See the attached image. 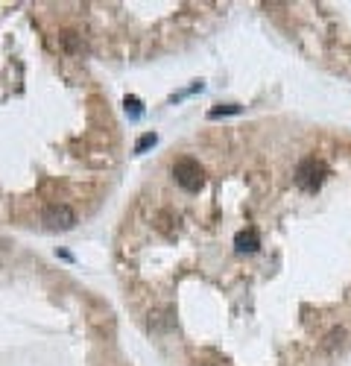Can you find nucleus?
<instances>
[{
    "instance_id": "1",
    "label": "nucleus",
    "mask_w": 351,
    "mask_h": 366,
    "mask_svg": "<svg viewBox=\"0 0 351 366\" xmlns=\"http://www.w3.org/2000/svg\"><path fill=\"white\" fill-rule=\"evenodd\" d=\"M325 179H328V164L322 161V159H302L299 167H296V185L307 193H316L322 185H325Z\"/></svg>"
},
{
    "instance_id": "6",
    "label": "nucleus",
    "mask_w": 351,
    "mask_h": 366,
    "mask_svg": "<svg viewBox=\"0 0 351 366\" xmlns=\"http://www.w3.org/2000/svg\"><path fill=\"white\" fill-rule=\"evenodd\" d=\"M123 106H126V115H129L132 120H138L140 115H144V109H140V100H138V97H126Z\"/></svg>"
},
{
    "instance_id": "2",
    "label": "nucleus",
    "mask_w": 351,
    "mask_h": 366,
    "mask_svg": "<svg viewBox=\"0 0 351 366\" xmlns=\"http://www.w3.org/2000/svg\"><path fill=\"white\" fill-rule=\"evenodd\" d=\"M173 176H176V185L188 193H196L205 188V170L199 167V161H193V159H179L173 164Z\"/></svg>"
},
{
    "instance_id": "4",
    "label": "nucleus",
    "mask_w": 351,
    "mask_h": 366,
    "mask_svg": "<svg viewBox=\"0 0 351 366\" xmlns=\"http://www.w3.org/2000/svg\"><path fill=\"white\" fill-rule=\"evenodd\" d=\"M258 246H261L258 229H243V232L234 234V249L237 252H258Z\"/></svg>"
},
{
    "instance_id": "3",
    "label": "nucleus",
    "mask_w": 351,
    "mask_h": 366,
    "mask_svg": "<svg viewBox=\"0 0 351 366\" xmlns=\"http://www.w3.org/2000/svg\"><path fill=\"white\" fill-rule=\"evenodd\" d=\"M41 220L47 223V229H74L76 226V214L70 211L67 205H62V202H53V205H47L44 211H41Z\"/></svg>"
},
{
    "instance_id": "5",
    "label": "nucleus",
    "mask_w": 351,
    "mask_h": 366,
    "mask_svg": "<svg viewBox=\"0 0 351 366\" xmlns=\"http://www.w3.org/2000/svg\"><path fill=\"white\" fill-rule=\"evenodd\" d=\"M156 144H158V135H156V132H147V135H140V138H138V144H135V152L140 156V152H147L149 147H156Z\"/></svg>"
},
{
    "instance_id": "7",
    "label": "nucleus",
    "mask_w": 351,
    "mask_h": 366,
    "mask_svg": "<svg viewBox=\"0 0 351 366\" xmlns=\"http://www.w3.org/2000/svg\"><path fill=\"white\" fill-rule=\"evenodd\" d=\"M222 115H240V106L229 103V106H217V109H211V111H208V118H211V120H217V118H222Z\"/></svg>"
}]
</instances>
